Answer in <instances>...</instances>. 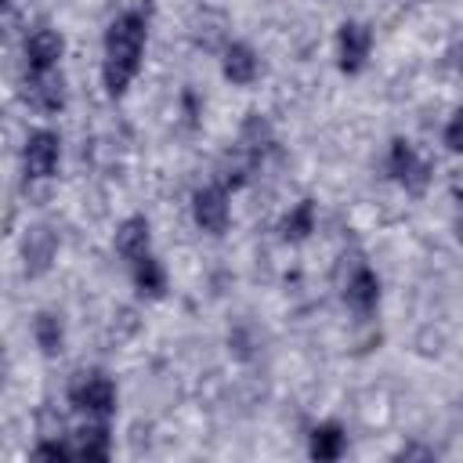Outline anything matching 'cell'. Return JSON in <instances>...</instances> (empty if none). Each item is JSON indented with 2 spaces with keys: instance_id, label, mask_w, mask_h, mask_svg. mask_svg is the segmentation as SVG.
I'll list each match as a JSON object with an SVG mask.
<instances>
[{
  "instance_id": "cell-1",
  "label": "cell",
  "mask_w": 463,
  "mask_h": 463,
  "mask_svg": "<svg viewBox=\"0 0 463 463\" xmlns=\"http://www.w3.org/2000/svg\"><path fill=\"white\" fill-rule=\"evenodd\" d=\"M145 40H148V14L145 11H123L119 18H112V25L105 29V61H101V80L105 90L112 98L127 94L130 80L141 69V54H145Z\"/></svg>"
},
{
  "instance_id": "cell-2",
  "label": "cell",
  "mask_w": 463,
  "mask_h": 463,
  "mask_svg": "<svg viewBox=\"0 0 463 463\" xmlns=\"http://www.w3.org/2000/svg\"><path fill=\"white\" fill-rule=\"evenodd\" d=\"M69 402L90 420H109L116 412V383L101 369H83L69 383Z\"/></svg>"
},
{
  "instance_id": "cell-3",
  "label": "cell",
  "mask_w": 463,
  "mask_h": 463,
  "mask_svg": "<svg viewBox=\"0 0 463 463\" xmlns=\"http://www.w3.org/2000/svg\"><path fill=\"white\" fill-rule=\"evenodd\" d=\"M387 170H391V177H394L405 192H412V195H420V192L427 188V181H430V163H423V159L416 156V148H412L405 137H394V141H391Z\"/></svg>"
},
{
  "instance_id": "cell-4",
  "label": "cell",
  "mask_w": 463,
  "mask_h": 463,
  "mask_svg": "<svg viewBox=\"0 0 463 463\" xmlns=\"http://www.w3.org/2000/svg\"><path fill=\"white\" fill-rule=\"evenodd\" d=\"M369 51H373V33L369 25L362 22H344L340 33H336V58H340V69L347 76L362 72L365 61H369Z\"/></svg>"
},
{
  "instance_id": "cell-5",
  "label": "cell",
  "mask_w": 463,
  "mask_h": 463,
  "mask_svg": "<svg viewBox=\"0 0 463 463\" xmlns=\"http://www.w3.org/2000/svg\"><path fill=\"white\" fill-rule=\"evenodd\" d=\"M22 159H25V174H29V177H40V181L51 177V174L58 170V159H61V141H58V134H54V130H36V134H29Z\"/></svg>"
},
{
  "instance_id": "cell-6",
  "label": "cell",
  "mask_w": 463,
  "mask_h": 463,
  "mask_svg": "<svg viewBox=\"0 0 463 463\" xmlns=\"http://www.w3.org/2000/svg\"><path fill=\"white\" fill-rule=\"evenodd\" d=\"M192 217L203 232L210 235H221L228 228V188L221 184H210V188H199L192 195Z\"/></svg>"
},
{
  "instance_id": "cell-7",
  "label": "cell",
  "mask_w": 463,
  "mask_h": 463,
  "mask_svg": "<svg viewBox=\"0 0 463 463\" xmlns=\"http://www.w3.org/2000/svg\"><path fill=\"white\" fill-rule=\"evenodd\" d=\"M54 253H58V235H54L47 224L29 228V235H25V242H22L25 275H29V279H40V275L54 264Z\"/></svg>"
},
{
  "instance_id": "cell-8",
  "label": "cell",
  "mask_w": 463,
  "mask_h": 463,
  "mask_svg": "<svg viewBox=\"0 0 463 463\" xmlns=\"http://www.w3.org/2000/svg\"><path fill=\"white\" fill-rule=\"evenodd\" d=\"M65 54V40L54 29H36L25 36V65L29 72H51Z\"/></svg>"
},
{
  "instance_id": "cell-9",
  "label": "cell",
  "mask_w": 463,
  "mask_h": 463,
  "mask_svg": "<svg viewBox=\"0 0 463 463\" xmlns=\"http://www.w3.org/2000/svg\"><path fill=\"white\" fill-rule=\"evenodd\" d=\"M25 98L40 112H58L65 105V80H61V72H54V69L51 72H29Z\"/></svg>"
},
{
  "instance_id": "cell-10",
  "label": "cell",
  "mask_w": 463,
  "mask_h": 463,
  "mask_svg": "<svg viewBox=\"0 0 463 463\" xmlns=\"http://www.w3.org/2000/svg\"><path fill=\"white\" fill-rule=\"evenodd\" d=\"M344 300L358 311V315H369L376 304H380V279L369 264H358L344 286Z\"/></svg>"
},
{
  "instance_id": "cell-11",
  "label": "cell",
  "mask_w": 463,
  "mask_h": 463,
  "mask_svg": "<svg viewBox=\"0 0 463 463\" xmlns=\"http://www.w3.org/2000/svg\"><path fill=\"white\" fill-rule=\"evenodd\" d=\"M221 72H224L228 83L246 87V83L257 80L260 61H257V54H253V47H246V43H228V47H224V58H221Z\"/></svg>"
},
{
  "instance_id": "cell-12",
  "label": "cell",
  "mask_w": 463,
  "mask_h": 463,
  "mask_svg": "<svg viewBox=\"0 0 463 463\" xmlns=\"http://www.w3.org/2000/svg\"><path fill=\"white\" fill-rule=\"evenodd\" d=\"M148 242H152V228L145 217H127L119 228H116V253L123 260H137L148 253Z\"/></svg>"
},
{
  "instance_id": "cell-13",
  "label": "cell",
  "mask_w": 463,
  "mask_h": 463,
  "mask_svg": "<svg viewBox=\"0 0 463 463\" xmlns=\"http://www.w3.org/2000/svg\"><path fill=\"white\" fill-rule=\"evenodd\" d=\"M72 456L76 459H109V427L105 420H94L72 434Z\"/></svg>"
},
{
  "instance_id": "cell-14",
  "label": "cell",
  "mask_w": 463,
  "mask_h": 463,
  "mask_svg": "<svg viewBox=\"0 0 463 463\" xmlns=\"http://www.w3.org/2000/svg\"><path fill=\"white\" fill-rule=\"evenodd\" d=\"M344 445H347V434H344L340 423H318L311 430L307 452H311V459H340L344 456Z\"/></svg>"
},
{
  "instance_id": "cell-15",
  "label": "cell",
  "mask_w": 463,
  "mask_h": 463,
  "mask_svg": "<svg viewBox=\"0 0 463 463\" xmlns=\"http://www.w3.org/2000/svg\"><path fill=\"white\" fill-rule=\"evenodd\" d=\"M130 264H134V286H137L141 297H152L156 300V297L166 293V271H163V264L152 253H145V257H137Z\"/></svg>"
},
{
  "instance_id": "cell-16",
  "label": "cell",
  "mask_w": 463,
  "mask_h": 463,
  "mask_svg": "<svg viewBox=\"0 0 463 463\" xmlns=\"http://www.w3.org/2000/svg\"><path fill=\"white\" fill-rule=\"evenodd\" d=\"M33 340H36V347L47 358L61 354V347H65V326H61V318L54 311H40L36 322H33Z\"/></svg>"
},
{
  "instance_id": "cell-17",
  "label": "cell",
  "mask_w": 463,
  "mask_h": 463,
  "mask_svg": "<svg viewBox=\"0 0 463 463\" xmlns=\"http://www.w3.org/2000/svg\"><path fill=\"white\" fill-rule=\"evenodd\" d=\"M315 232V203L311 199H300L282 221H279V235L289 239V242H300Z\"/></svg>"
},
{
  "instance_id": "cell-18",
  "label": "cell",
  "mask_w": 463,
  "mask_h": 463,
  "mask_svg": "<svg viewBox=\"0 0 463 463\" xmlns=\"http://www.w3.org/2000/svg\"><path fill=\"white\" fill-rule=\"evenodd\" d=\"M445 148L449 152H463V109H456L452 119L445 123Z\"/></svg>"
},
{
  "instance_id": "cell-19",
  "label": "cell",
  "mask_w": 463,
  "mask_h": 463,
  "mask_svg": "<svg viewBox=\"0 0 463 463\" xmlns=\"http://www.w3.org/2000/svg\"><path fill=\"white\" fill-rule=\"evenodd\" d=\"M36 423H40V438H61V430H65V423L54 409H40Z\"/></svg>"
},
{
  "instance_id": "cell-20",
  "label": "cell",
  "mask_w": 463,
  "mask_h": 463,
  "mask_svg": "<svg viewBox=\"0 0 463 463\" xmlns=\"http://www.w3.org/2000/svg\"><path fill=\"white\" fill-rule=\"evenodd\" d=\"M398 459H434V449H423V445H405V449H398Z\"/></svg>"
},
{
  "instance_id": "cell-21",
  "label": "cell",
  "mask_w": 463,
  "mask_h": 463,
  "mask_svg": "<svg viewBox=\"0 0 463 463\" xmlns=\"http://www.w3.org/2000/svg\"><path fill=\"white\" fill-rule=\"evenodd\" d=\"M449 65H452V69H459V65H463V43H456V47L449 51Z\"/></svg>"
},
{
  "instance_id": "cell-22",
  "label": "cell",
  "mask_w": 463,
  "mask_h": 463,
  "mask_svg": "<svg viewBox=\"0 0 463 463\" xmlns=\"http://www.w3.org/2000/svg\"><path fill=\"white\" fill-rule=\"evenodd\" d=\"M456 239L463 242V213H459V221H456Z\"/></svg>"
},
{
  "instance_id": "cell-23",
  "label": "cell",
  "mask_w": 463,
  "mask_h": 463,
  "mask_svg": "<svg viewBox=\"0 0 463 463\" xmlns=\"http://www.w3.org/2000/svg\"><path fill=\"white\" fill-rule=\"evenodd\" d=\"M14 7V0H4V11H11Z\"/></svg>"
}]
</instances>
